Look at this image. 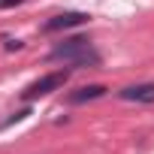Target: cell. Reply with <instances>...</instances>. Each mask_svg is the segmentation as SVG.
<instances>
[{
  "instance_id": "cell-7",
  "label": "cell",
  "mask_w": 154,
  "mask_h": 154,
  "mask_svg": "<svg viewBox=\"0 0 154 154\" xmlns=\"http://www.w3.org/2000/svg\"><path fill=\"white\" fill-rule=\"evenodd\" d=\"M21 45H24V42H21V39H9V42H6V51H18V48H21Z\"/></svg>"
},
{
  "instance_id": "cell-4",
  "label": "cell",
  "mask_w": 154,
  "mask_h": 154,
  "mask_svg": "<svg viewBox=\"0 0 154 154\" xmlns=\"http://www.w3.org/2000/svg\"><path fill=\"white\" fill-rule=\"evenodd\" d=\"M118 97L121 100H130V103H154V82H142V85L121 88Z\"/></svg>"
},
{
  "instance_id": "cell-5",
  "label": "cell",
  "mask_w": 154,
  "mask_h": 154,
  "mask_svg": "<svg viewBox=\"0 0 154 154\" xmlns=\"http://www.w3.org/2000/svg\"><path fill=\"white\" fill-rule=\"evenodd\" d=\"M106 85H85V88H79V91H69L66 94V103H72V106H79V103H91V100H100V97H106Z\"/></svg>"
},
{
  "instance_id": "cell-2",
  "label": "cell",
  "mask_w": 154,
  "mask_h": 154,
  "mask_svg": "<svg viewBox=\"0 0 154 154\" xmlns=\"http://www.w3.org/2000/svg\"><path fill=\"white\" fill-rule=\"evenodd\" d=\"M66 79H69V69H54V72H48V75H39L36 82H30V85L21 91V100H24V103H33V100H39V97H45V94L63 88Z\"/></svg>"
},
{
  "instance_id": "cell-3",
  "label": "cell",
  "mask_w": 154,
  "mask_h": 154,
  "mask_svg": "<svg viewBox=\"0 0 154 154\" xmlns=\"http://www.w3.org/2000/svg\"><path fill=\"white\" fill-rule=\"evenodd\" d=\"M91 15L88 12H60L54 18H48L42 24V33H57V30H69V27H79V24H88Z\"/></svg>"
},
{
  "instance_id": "cell-1",
  "label": "cell",
  "mask_w": 154,
  "mask_h": 154,
  "mask_svg": "<svg viewBox=\"0 0 154 154\" xmlns=\"http://www.w3.org/2000/svg\"><path fill=\"white\" fill-rule=\"evenodd\" d=\"M48 60H66L75 66H100V54L88 36H69L48 51Z\"/></svg>"
},
{
  "instance_id": "cell-8",
  "label": "cell",
  "mask_w": 154,
  "mask_h": 154,
  "mask_svg": "<svg viewBox=\"0 0 154 154\" xmlns=\"http://www.w3.org/2000/svg\"><path fill=\"white\" fill-rule=\"evenodd\" d=\"M30 115V109H21V112H15L12 118H9V124H15V121H21V118H27Z\"/></svg>"
},
{
  "instance_id": "cell-6",
  "label": "cell",
  "mask_w": 154,
  "mask_h": 154,
  "mask_svg": "<svg viewBox=\"0 0 154 154\" xmlns=\"http://www.w3.org/2000/svg\"><path fill=\"white\" fill-rule=\"evenodd\" d=\"M18 3H24V0H0V9H12V6H18Z\"/></svg>"
}]
</instances>
